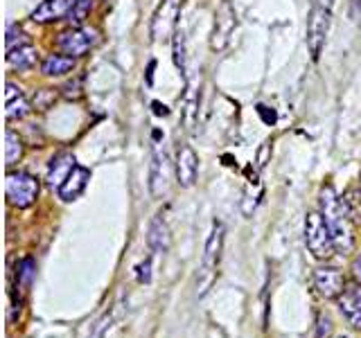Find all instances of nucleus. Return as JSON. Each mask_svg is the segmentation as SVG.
Masks as SVG:
<instances>
[{
	"label": "nucleus",
	"instance_id": "nucleus-1",
	"mask_svg": "<svg viewBox=\"0 0 361 338\" xmlns=\"http://www.w3.org/2000/svg\"><path fill=\"white\" fill-rule=\"evenodd\" d=\"M321 214L327 223V228H330L336 253H341V255L353 253V248H355L353 217H350L345 203L338 199L332 185H325L321 189Z\"/></svg>",
	"mask_w": 361,
	"mask_h": 338
},
{
	"label": "nucleus",
	"instance_id": "nucleus-2",
	"mask_svg": "<svg viewBox=\"0 0 361 338\" xmlns=\"http://www.w3.org/2000/svg\"><path fill=\"white\" fill-rule=\"evenodd\" d=\"M39 178L32 176L27 172H9L7 180H5V196L9 201V206H14L18 210L30 208L34 201L39 199Z\"/></svg>",
	"mask_w": 361,
	"mask_h": 338
},
{
	"label": "nucleus",
	"instance_id": "nucleus-3",
	"mask_svg": "<svg viewBox=\"0 0 361 338\" xmlns=\"http://www.w3.org/2000/svg\"><path fill=\"white\" fill-rule=\"evenodd\" d=\"M305 244H307V251L316 259H327L336 251L330 228H327L321 212H310L305 217Z\"/></svg>",
	"mask_w": 361,
	"mask_h": 338
},
{
	"label": "nucleus",
	"instance_id": "nucleus-4",
	"mask_svg": "<svg viewBox=\"0 0 361 338\" xmlns=\"http://www.w3.org/2000/svg\"><path fill=\"white\" fill-rule=\"evenodd\" d=\"M224 234L226 228L221 223H214V228L208 237V244H206V253H203V266H201V277L197 282V293L199 298L206 296L214 273H217V266H219V257H221V248H224Z\"/></svg>",
	"mask_w": 361,
	"mask_h": 338
},
{
	"label": "nucleus",
	"instance_id": "nucleus-5",
	"mask_svg": "<svg viewBox=\"0 0 361 338\" xmlns=\"http://www.w3.org/2000/svg\"><path fill=\"white\" fill-rule=\"evenodd\" d=\"M99 37L95 30L90 27H71L61 32L59 37H56V48H59L63 54L68 56H84L86 52H90L97 45Z\"/></svg>",
	"mask_w": 361,
	"mask_h": 338
},
{
	"label": "nucleus",
	"instance_id": "nucleus-6",
	"mask_svg": "<svg viewBox=\"0 0 361 338\" xmlns=\"http://www.w3.org/2000/svg\"><path fill=\"white\" fill-rule=\"evenodd\" d=\"M327 30H330V9L316 3L310 9V18H307V48L314 61H319V56L323 52Z\"/></svg>",
	"mask_w": 361,
	"mask_h": 338
},
{
	"label": "nucleus",
	"instance_id": "nucleus-7",
	"mask_svg": "<svg viewBox=\"0 0 361 338\" xmlns=\"http://www.w3.org/2000/svg\"><path fill=\"white\" fill-rule=\"evenodd\" d=\"M314 287L319 296L325 300H338V296L345 291V275L338 268H316L314 270Z\"/></svg>",
	"mask_w": 361,
	"mask_h": 338
},
{
	"label": "nucleus",
	"instance_id": "nucleus-8",
	"mask_svg": "<svg viewBox=\"0 0 361 338\" xmlns=\"http://www.w3.org/2000/svg\"><path fill=\"white\" fill-rule=\"evenodd\" d=\"M237 25V16L231 3H224L221 9L217 11V18H214V30H212V50H224L226 43L231 41V34Z\"/></svg>",
	"mask_w": 361,
	"mask_h": 338
},
{
	"label": "nucleus",
	"instance_id": "nucleus-9",
	"mask_svg": "<svg viewBox=\"0 0 361 338\" xmlns=\"http://www.w3.org/2000/svg\"><path fill=\"white\" fill-rule=\"evenodd\" d=\"M199 174V156L190 144H180L176 151V178L183 187L195 185Z\"/></svg>",
	"mask_w": 361,
	"mask_h": 338
},
{
	"label": "nucleus",
	"instance_id": "nucleus-10",
	"mask_svg": "<svg viewBox=\"0 0 361 338\" xmlns=\"http://www.w3.org/2000/svg\"><path fill=\"white\" fill-rule=\"evenodd\" d=\"M77 0H43V3L32 11L34 23H56L68 18Z\"/></svg>",
	"mask_w": 361,
	"mask_h": 338
},
{
	"label": "nucleus",
	"instance_id": "nucleus-11",
	"mask_svg": "<svg viewBox=\"0 0 361 338\" xmlns=\"http://www.w3.org/2000/svg\"><path fill=\"white\" fill-rule=\"evenodd\" d=\"M338 311L345 315L355 330H361V282L345 287V291L338 296Z\"/></svg>",
	"mask_w": 361,
	"mask_h": 338
},
{
	"label": "nucleus",
	"instance_id": "nucleus-12",
	"mask_svg": "<svg viewBox=\"0 0 361 338\" xmlns=\"http://www.w3.org/2000/svg\"><path fill=\"white\" fill-rule=\"evenodd\" d=\"M167 156L165 151H161L156 146L154 154H152V167H149V192L154 199H161L165 192H167Z\"/></svg>",
	"mask_w": 361,
	"mask_h": 338
},
{
	"label": "nucleus",
	"instance_id": "nucleus-13",
	"mask_svg": "<svg viewBox=\"0 0 361 338\" xmlns=\"http://www.w3.org/2000/svg\"><path fill=\"white\" fill-rule=\"evenodd\" d=\"M88 180H90V169L82 167V165H77L71 174H68V178L61 183V187L56 189V194H59L61 201L66 203H71L75 199L82 196V192L86 189L88 185Z\"/></svg>",
	"mask_w": 361,
	"mask_h": 338
},
{
	"label": "nucleus",
	"instance_id": "nucleus-14",
	"mask_svg": "<svg viewBox=\"0 0 361 338\" xmlns=\"http://www.w3.org/2000/svg\"><path fill=\"white\" fill-rule=\"evenodd\" d=\"M30 113V101L23 95L20 86L7 82V90H5V115L9 122L23 120Z\"/></svg>",
	"mask_w": 361,
	"mask_h": 338
},
{
	"label": "nucleus",
	"instance_id": "nucleus-15",
	"mask_svg": "<svg viewBox=\"0 0 361 338\" xmlns=\"http://www.w3.org/2000/svg\"><path fill=\"white\" fill-rule=\"evenodd\" d=\"M75 167H77V163H75V156L71 151H61V154L52 156L50 167H48V185L59 189L61 183L68 178V174H71Z\"/></svg>",
	"mask_w": 361,
	"mask_h": 338
},
{
	"label": "nucleus",
	"instance_id": "nucleus-16",
	"mask_svg": "<svg viewBox=\"0 0 361 338\" xmlns=\"http://www.w3.org/2000/svg\"><path fill=\"white\" fill-rule=\"evenodd\" d=\"M147 242H149V248L152 253L161 255L169 248V242H172V234H169V228H167V221L163 219V214H156L149 223V237H147Z\"/></svg>",
	"mask_w": 361,
	"mask_h": 338
},
{
	"label": "nucleus",
	"instance_id": "nucleus-17",
	"mask_svg": "<svg viewBox=\"0 0 361 338\" xmlns=\"http://www.w3.org/2000/svg\"><path fill=\"white\" fill-rule=\"evenodd\" d=\"M75 68V56L68 54H48L41 61V73L45 77H61L66 73H71Z\"/></svg>",
	"mask_w": 361,
	"mask_h": 338
},
{
	"label": "nucleus",
	"instance_id": "nucleus-18",
	"mask_svg": "<svg viewBox=\"0 0 361 338\" xmlns=\"http://www.w3.org/2000/svg\"><path fill=\"white\" fill-rule=\"evenodd\" d=\"M7 63L14 68V70H20V73L32 70L34 63H37V50L32 48V43L11 50V52H7Z\"/></svg>",
	"mask_w": 361,
	"mask_h": 338
},
{
	"label": "nucleus",
	"instance_id": "nucleus-19",
	"mask_svg": "<svg viewBox=\"0 0 361 338\" xmlns=\"http://www.w3.org/2000/svg\"><path fill=\"white\" fill-rule=\"evenodd\" d=\"M5 165L7 167H14L20 158H23V140H20V135L14 131V129H7L5 131Z\"/></svg>",
	"mask_w": 361,
	"mask_h": 338
},
{
	"label": "nucleus",
	"instance_id": "nucleus-20",
	"mask_svg": "<svg viewBox=\"0 0 361 338\" xmlns=\"http://www.w3.org/2000/svg\"><path fill=\"white\" fill-rule=\"evenodd\" d=\"M90 9H93V0H77L73 11L68 14V23H71V27H82V23L88 18Z\"/></svg>",
	"mask_w": 361,
	"mask_h": 338
},
{
	"label": "nucleus",
	"instance_id": "nucleus-21",
	"mask_svg": "<svg viewBox=\"0 0 361 338\" xmlns=\"http://www.w3.org/2000/svg\"><path fill=\"white\" fill-rule=\"evenodd\" d=\"M27 37L25 32H23V27L18 25V23H9L7 27V39H5V45H7V52L16 50V48H23V45H27Z\"/></svg>",
	"mask_w": 361,
	"mask_h": 338
},
{
	"label": "nucleus",
	"instance_id": "nucleus-22",
	"mask_svg": "<svg viewBox=\"0 0 361 338\" xmlns=\"http://www.w3.org/2000/svg\"><path fill=\"white\" fill-rule=\"evenodd\" d=\"M174 63L180 70V75L185 73V39H183V32L178 27H174Z\"/></svg>",
	"mask_w": 361,
	"mask_h": 338
},
{
	"label": "nucleus",
	"instance_id": "nucleus-23",
	"mask_svg": "<svg viewBox=\"0 0 361 338\" xmlns=\"http://www.w3.org/2000/svg\"><path fill=\"white\" fill-rule=\"evenodd\" d=\"M56 101V90L52 88H41L34 93V99H32V106L37 111H48L52 104Z\"/></svg>",
	"mask_w": 361,
	"mask_h": 338
},
{
	"label": "nucleus",
	"instance_id": "nucleus-24",
	"mask_svg": "<svg viewBox=\"0 0 361 338\" xmlns=\"http://www.w3.org/2000/svg\"><path fill=\"white\" fill-rule=\"evenodd\" d=\"M16 275H18V287L20 289H27L30 282L34 277V259L32 257H25L18 262V268H16Z\"/></svg>",
	"mask_w": 361,
	"mask_h": 338
},
{
	"label": "nucleus",
	"instance_id": "nucleus-25",
	"mask_svg": "<svg viewBox=\"0 0 361 338\" xmlns=\"http://www.w3.org/2000/svg\"><path fill=\"white\" fill-rule=\"evenodd\" d=\"M61 95L66 99H82L84 97V77H75L61 86Z\"/></svg>",
	"mask_w": 361,
	"mask_h": 338
},
{
	"label": "nucleus",
	"instance_id": "nucleus-26",
	"mask_svg": "<svg viewBox=\"0 0 361 338\" xmlns=\"http://www.w3.org/2000/svg\"><path fill=\"white\" fill-rule=\"evenodd\" d=\"M109 330H111V313L102 315L99 323L95 325V330L90 332V338H109Z\"/></svg>",
	"mask_w": 361,
	"mask_h": 338
},
{
	"label": "nucleus",
	"instance_id": "nucleus-27",
	"mask_svg": "<svg viewBox=\"0 0 361 338\" xmlns=\"http://www.w3.org/2000/svg\"><path fill=\"white\" fill-rule=\"evenodd\" d=\"M257 115L262 118V122L269 124V127H274L276 120H278L276 111H274V108H269V106H264V104H259V106H257Z\"/></svg>",
	"mask_w": 361,
	"mask_h": 338
},
{
	"label": "nucleus",
	"instance_id": "nucleus-28",
	"mask_svg": "<svg viewBox=\"0 0 361 338\" xmlns=\"http://www.w3.org/2000/svg\"><path fill=\"white\" fill-rule=\"evenodd\" d=\"M152 259H145V262L138 266V282L140 284H149V280H152Z\"/></svg>",
	"mask_w": 361,
	"mask_h": 338
},
{
	"label": "nucleus",
	"instance_id": "nucleus-29",
	"mask_svg": "<svg viewBox=\"0 0 361 338\" xmlns=\"http://www.w3.org/2000/svg\"><path fill=\"white\" fill-rule=\"evenodd\" d=\"M271 156V144L269 142H264L262 146H259V151H257V169H262L264 165H267V158Z\"/></svg>",
	"mask_w": 361,
	"mask_h": 338
},
{
	"label": "nucleus",
	"instance_id": "nucleus-30",
	"mask_svg": "<svg viewBox=\"0 0 361 338\" xmlns=\"http://www.w3.org/2000/svg\"><path fill=\"white\" fill-rule=\"evenodd\" d=\"M350 18L361 27V0H350Z\"/></svg>",
	"mask_w": 361,
	"mask_h": 338
},
{
	"label": "nucleus",
	"instance_id": "nucleus-31",
	"mask_svg": "<svg viewBox=\"0 0 361 338\" xmlns=\"http://www.w3.org/2000/svg\"><path fill=\"white\" fill-rule=\"evenodd\" d=\"M152 108H154L156 115H163V118H167V115H169V108H167L165 104H161V101H154Z\"/></svg>",
	"mask_w": 361,
	"mask_h": 338
},
{
	"label": "nucleus",
	"instance_id": "nucleus-32",
	"mask_svg": "<svg viewBox=\"0 0 361 338\" xmlns=\"http://www.w3.org/2000/svg\"><path fill=\"white\" fill-rule=\"evenodd\" d=\"M353 275H355L357 282H361V253L357 255V259L353 262Z\"/></svg>",
	"mask_w": 361,
	"mask_h": 338
},
{
	"label": "nucleus",
	"instance_id": "nucleus-33",
	"mask_svg": "<svg viewBox=\"0 0 361 338\" xmlns=\"http://www.w3.org/2000/svg\"><path fill=\"white\" fill-rule=\"evenodd\" d=\"M319 325H321V332H319V338H323V332L325 334H330V318H319Z\"/></svg>",
	"mask_w": 361,
	"mask_h": 338
},
{
	"label": "nucleus",
	"instance_id": "nucleus-34",
	"mask_svg": "<svg viewBox=\"0 0 361 338\" xmlns=\"http://www.w3.org/2000/svg\"><path fill=\"white\" fill-rule=\"evenodd\" d=\"M321 7H325V9H330L332 11V7H334V0H316Z\"/></svg>",
	"mask_w": 361,
	"mask_h": 338
},
{
	"label": "nucleus",
	"instance_id": "nucleus-35",
	"mask_svg": "<svg viewBox=\"0 0 361 338\" xmlns=\"http://www.w3.org/2000/svg\"><path fill=\"white\" fill-rule=\"evenodd\" d=\"M336 338H350V336H336Z\"/></svg>",
	"mask_w": 361,
	"mask_h": 338
},
{
	"label": "nucleus",
	"instance_id": "nucleus-36",
	"mask_svg": "<svg viewBox=\"0 0 361 338\" xmlns=\"http://www.w3.org/2000/svg\"><path fill=\"white\" fill-rule=\"evenodd\" d=\"M359 203H361V194H359Z\"/></svg>",
	"mask_w": 361,
	"mask_h": 338
}]
</instances>
